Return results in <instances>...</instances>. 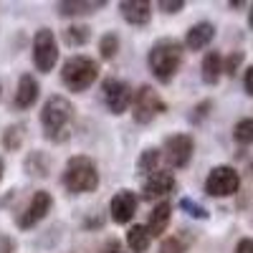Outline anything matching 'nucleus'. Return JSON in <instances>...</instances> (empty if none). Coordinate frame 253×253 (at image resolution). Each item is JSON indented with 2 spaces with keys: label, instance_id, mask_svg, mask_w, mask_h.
<instances>
[{
  "label": "nucleus",
  "instance_id": "nucleus-35",
  "mask_svg": "<svg viewBox=\"0 0 253 253\" xmlns=\"http://www.w3.org/2000/svg\"><path fill=\"white\" fill-rule=\"evenodd\" d=\"M3 172H5V162H3V157H0V180H3Z\"/></svg>",
  "mask_w": 253,
  "mask_h": 253
},
{
  "label": "nucleus",
  "instance_id": "nucleus-22",
  "mask_svg": "<svg viewBox=\"0 0 253 253\" xmlns=\"http://www.w3.org/2000/svg\"><path fill=\"white\" fill-rule=\"evenodd\" d=\"M23 137H26V126L23 124H10L0 139H3V147L8 152H18L20 144H23Z\"/></svg>",
  "mask_w": 253,
  "mask_h": 253
},
{
  "label": "nucleus",
  "instance_id": "nucleus-23",
  "mask_svg": "<svg viewBox=\"0 0 253 253\" xmlns=\"http://www.w3.org/2000/svg\"><path fill=\"white\" fill-rule=\"evenodd\" d=\"M89 38H91V28H89V26L74 23V26H69L66 31H63V41H66L69 46H74V48H79V46H84V43H89Z\"/></svg>",
  "mask_w": 253,
  "mask_h": 253
},
{
  "label": "nucleus",
  "instance_id": "nucleus-1",
  "mask_svg": "<svg viewBox=\"0 0 253 253\" xmlns=\"http://www.w3.org/2000/svg\"><path fill=\"white\" fill-rule=\"evenodd\" d=\"M182 56H185V46L177 38H160L147 53V63H150V71L157 81L170 84L182 66Z\"/></svg>",
  "mask_w": 253,
  "mask_h": 253
},
{
  "label": "nucleus",
  "instance_id": "nucleus-6",
  "mask_svg": "<svg viewBox=\"0 0 253 253\" xmlns=\"http://www.w3.org/2000/svg\"><path fill=\"white\" fill-rule=\"evenodd\" d=\"M241 190V172L230 165H218L205 177V193L210 198H230Z\"/></svg>",
  "mask_w": 253,
  "mask_h": 253
},
{
  "label": "nucleus",
  "instance_id": "nucleus-24",
  "mask_svg": "<svg viewBox=\"0 0 253 253\" xmlns=\"http://www.w3.org/2000/svg\"><path fill=\"white\" fill-rule=\"evenodd\" d=\"M187 248H190V236H185V230H180V233H172L162 241L160 253H185Z\"/></svg>",
  "mask_w": 253,
  "mask_h": 253
},
{
  "label": "nucleus",
  "instance_id": "nucleus-26",
  "mask_svg": "<svg viewBox=\"0 0 253 253\" xmlns=\"http://www.w3.org/2000/svg\"><path fill=\"white\" fill-rule=\"evenodd\" d=\"M117 51H119V36L117 33H104L101 36V41H99V53H101V58H114L117 56Z\"/></svg>",
  "mask_w": 253,
  "mask_h": 253
},
{
  "label": "nucleus",
  "instance_id": "nucleus-34",
  "mask_svg": "<svg viewBox=\"0 0 253 253\" xmlns=\"http://www.w3.org/2000/svg\"><path fill=\"white\" fill-rule=\"evenodd\" d=\"M248 26L253 28V5H251V10H248Z\"/></svg>",
  "mask_w": 253,
  "mask_h": 253
},
{
  "label": "nucleus",
  "instance_id": "nucleus-17",
  "mask_svg": "<svg viewBox=\"0 0 253 253\" xmlns=\"http://www.w3.org/2000/svg\"><path fill=\"white\" fill-rule=\"evenodd\" d=\"M200 76L208 86H215L223 76V56L218 51H208L203 63H200Z\"/></svg>",
  "mask_w": 253,
  "mask_h": 253
},
{
  "label": "nucleus",
  "instance_id": "nucleus-15",
  "mask_svg": "<svg viewBox=\"0 0 253 253\" xmlns=\"http://www.w3.org/2000/svg\"><path fill=\"white\" fill-rule=\"evenodd\" d=\"M119 13L129 26H147L152 20V5L147 0H126V3H119Z\"/></svg>",
  "mask_w": 253,
  "mask_h": 253
},
{
  "label": "nucleus",
  "instance_id": "nucleus-29",
  "mask_svg": "<svg viewBox=\"0 0 253 253\" xmlns=\"http://www.w3.org/2000/svg\"><path fill=\"white\" fill-rule=\"evenodd\" d=\"M213 109V101H200L198 107L193 109V114H190V122L193 124H198V122H203V117H208V112Z\"/></svg>",
  "mask_w": 253,
  "mask_h": 253
},
{
  "label": "nucleus",
  "instance_id": "nucleus-19",
  "mask_svg": "<svg viewBox=\"0 0 253 253\" xmlns=\"http://www.w3.org/2000/svg\"><path fill=\"white\" fill-rule=\"evenodd\" d=\"M160 162H162V152L155 150V147H147V150L139 155V160H137V172H139L142 177L152 175V172L160 170Z\"/></svg>",
  "mask_w": 253,
  "mask_h": 253
},
{
  "label": "nucleus",
  "instance_id": "nucleus-9",
  "mask_svg": "<svg viewBox=\"0 0 253 253\" xmlns=\"http://www.w3.org/2000/svg\"><path fill=\"white\" fill-rule=\"evenodd\" d=\"M101 94H104V104L112 114H124L132 104V89L126 81L119 79H107L101 84Z\"/></svg>",
  "mask_w": 253,
  "mask_h": 253
},
{
  "label": "nucleus",
  "instance_id": "nucleus-5",
  "mask_svg": "<svg viewBox=\"0 0 253 253\" xmlns=\"http://www.w3.org/2000/svg\"><path fill=\"white\" fill-rule=\"evenodd\" d=\"M165 112H167V104L157 94L155 86H147L144 84V86H139L132 94V117H134L137 124H150Z\"/></svg>",
  "mask_w": 253,
  "mask_h": 253
},
{
  "label": "nucleus",
  "instance_id": "nucleus-14",
  "mask_svg": "<svg viewBox=\"0 0 253 253\" xmlns=\"http://www.w3.org/2000/svg\"><path fill=\"white\" fill-rule=\"evenodd\" d=\"M38 91H41V86H38L36 76L33 74H23L18 79V91H15V99H13L15 109H20V112L31 109L33 104L38 101Z\"/></svg>",
  "mask_w": 253,
  "mask_h": 253
},
{
  "label": "nucleus",
  "instance_id": "nucleus-10",
  "mask_svg": "<svg viewBox=\"0 0 253 253\" xmlns=\"http://www.w3.org/2000/svg\"><path fill=\"white\" fill-rule=\"evenodd\" d=\"M175 187H177V180L172 172H167V170H157L152 175H147L144 182H142V198L144 200H165L170 193H175Z\"/></svg>",
  "mask_w": 253,
  "mask_h": 253
},
{
  "label": "nucleus",
  "instance_id": "nucleus-21",
  "mask_svg": "<svg viewBox=\"0 0 253 253\" xmlns=\"http://www.w3.org/2000/svg\"><path fill=\"white\" fill-rule=\"evenodd\" d=\"M26 170H28L31 177H46L48 170H51V160L43 152H31L26 157Z\"/></svg>",
  "mask_w": 253,
  "mask_h": 253
},
{
  "label": "nucleus",
  "instance_id": "nucleus-33",
  "mask_svg": "<svg viewBox=\"0 0 253 253\" xmlns=\"http://www.w3.org/2000/svg\"><path fill=\"white\" fill-rule=\"evenodd\" d=\"M233 253H253V238H241Z\"/></svg>",
  "mask_w": 253,
  "mask_h": 253
},
{
  "label": "nucleus",
  "instance_id": "nucleus-28",
  "mask_svg": "<svg viewBox=\"0 0 253 253\" xmlns=\"http://www.w3.org/2000/svg\"><path fill=\"white\" fill-rule=\"evenodd\" d=\"M243 51H233V53H230L225 61H223V74H228V76H233L238 69H241V63H243Z\"/></svg>",
  "mask_w": 253,
  "mask_h": 253
},
{
  "label": "nucleus",
  "instance_id": "nucleus-27",
  "mask_svg": "<svg viewBox=\"0 0 253 253\" xmlns=\"http://www.w3.org/2000/svg\"><path fill=\"white\" fill-rule=\"evenodd\" d=\"M180 208L185 210L187 215H193V218H200V220L208 218V210H205L203 205H198L195 200H190V198H182V200H180Z\"/></svg>",
  "mask_w": 253,
  "mask_h": 253
},
{
  "label": "nucleus",
  "instance_id": "nucleus-13",
  "mask_svg": "<svg viewBox=\"0 0 253 253\" xmlns=\"http://www.w3.org/2000/svg\"><path fill=\"white\" fill-rule=\"evenodd\" d=\"M213 38H215V26L208 23V20H200V23L190 26V31L185 33V43L182 46L187 51H203L205 46L213 43Z\"/></svg>",
  "mask_w": 253,
  "mask_h": 253
},
{
  "label": "nucleus",
  "instance_id": "nucleus-12",
  "mask_svg": "<svg viewBox=\"0 0 253 253\" xmlns=\"http://www.w3.org/2000/svg\"><path fill=\"white\" fill-rule=\"evenodd\" d=\"M137 205H139V198L132 193V190H119V193L112 198V205H109L112 220L119 223V225L129 223L137 213Z\"/></svg>",
  "mask_w": 253,
  "mask_h": 253
},
{
  "label": "nucleus",
  "instance_id": "nucleus-18",
  "mask_svg": "<svg viewBox=\"0 0 253 253\" xmlns=\"http://www.w3.org/2000/svg\"><path fill=\"white\" fill-rule=\"evenodd\" d=\"M104 5H107V0H91V3L66 0V3H58V13L61 15H86V13H94V10H99Z\"/></svg>",
  "mask_w": 253,
  "mask_h": 253
},
{
  "label": "nucleus",
  "instance_id": "nucleus-2",
  "mask_svg": "<svg viewBox=\"0 0 253 253\" xmlns=\"http://www.w3.org/2000/svg\"><path fill=\"white\" fill-rule=\"evenodd\" d=\"M71 122H74V104L66 96H51L43 104V112H41V126H43V134L61 144L69 139V129H71Z\"/></svg>",
  "mask_w": 253,
  "mask_h": 253
},
{
  "label": "nucleus",
  "instance_id": "nucleus-20",
  "mask_svg": "<svg viewBox=\"0 0 253 253\" xmlns=\"http://www.w3.org/2000/svg\"><path fill=\"white\" fill-rule=\"evenodd\" d=\"M150 243H152V238H150L144 225H132L129 228V233H126V246H129L132 253H144L147 248H150Z\"/></svg>",
  "mask_w": 253,
  "mask_h": 253
},
{
  "label": "nucleus",
  "instance_id": "nucleus-31",
  "mask_svg": "<svg viewBox=\"0 0 253 253\" xmlns=\"http://www.w3.org/2000/svg\"><path fill=\"white\" fill-rule=\"evenodd\" d=\"M101 253H124V248H122V243L119 241H107V243H104L101 246Z\"/></svg>",
  "mask_w": 253,
  "mask_h": 253
},
{
  "label": "nucleus",
  "instance_id": "nucleus-7",
  "mask_svg": "<svg viewBox=\"0 0 253 253\" xmlns=\"http://www.w3.org/2000/svg\"><path fill=\"white\" fill-rule=\"evenodd\" d=\"M195 152V139L180 132V134H170L162 144V160L172 167V170H182V167L190 165Z\"/></svg>",
  "mask_w": 253,
  "mask_h": 253
},
{
  "label": "nucleus",
  "instance_id": "nucleus-8",
  "mask_svg": "<svg viewBox=\"0 0 253 253\" xmlns=\"http://www.w3.org/2000/svg\"><path fill=\"white\" fill-rule=\"evenodd\" d=\"M58 61V46H56V36L51 28H41L33 36V63L41 74L53 71Z\"/></svg>",
  "mask_w": 253,
  "mask_h": 253
},
{
  "label": "nucleus",
  "instance_id": "nucleus-32",
  "mask_svg": "<svg viewBox=\"0 0 253 253\" xmlns=\"http://www.w3.org/2000/svg\"><path fill=\"white\" fill-rule=\"evenodd\" d=\"M243 89H246V94L253 96V66H248L243 74Z\"/></svg>",
  "mask_w": 253,
  "mask_h": 253
},
{
  "label": "nucleus",
  "instance_id": "nucleus-3",
  "mask_svg": "<svg viewBox=\"0 0 253 253\" xmlns=\"http://www.w3.org/2000/svg\"><path fill=\"white\" fill-rule=\"evenodd\" d=\"M63 187L74 195H84V193H94L99 187V170L91 157H84V155H76L66 162V170H63V177H61Z\"/></svg>",
  "mask_w": 253,
  "mask_h": 253
},
{
  "label": "nucleus",
  "instance_id": "nucleus-30",
  "mask_svg": "<svg viewBox=\"0 0 253 253\" xmlns=\"http://www.w3.org/2000/svg\"><path fill=\"white\" fill-rule=\"evenodd\" d=\"M185 8V0H160V10L162 13H180Z\"/></svg>",
  "mask_w": 253,
  "mask_h": 253
},
{
  "label": "nucleus",
  "instance_id": "nucleus-25",
  "mask_svg": "<svg viewBox=\"0 0 253 253\" xmlns=\"http://www.w3.org/2000/svg\"><path fill=\"white\" fill-rule=\"evenodd\" d=\"M233 139L243 147H251L253 144V117H246V119H238L236 126H233Z\"/></svg>",
  "mask_w": 253,
  "mask_h": 253
},
{
  "label": "nucleus",
  "instance_id": "nucleus-16",
  "mask_svg": "<svg viewBox=\"0 0 253 253\" xmlns=\"http://www.w3.org/2000/svg\"><path fill=\"white\" fill-rule=\"evenodd\" d=\"M170 220H172V205L167 203V200L157 203L152 208V213H150V220H147V225H144L147 233H150V238L165 236V230H167V225H170Z\"/></svg>",
  "mask_w": 253,
  "mask_h": 253
},
{
  "label": "nucleus",
  "instance_id": "nucleus-11",
  "mask_svg": "<svg viewBox=\"0 0 253 253\" xmlns=\"http://www.w3.org/2000/svg\"><path fill=\"white\" fill-rule=\"evenodd\" d=\"M51 208H53L51 193H46V190H36L33 198H31V203H28V208L23 210V215L15 220L18 228H23V230L33 228L36 223H41V220H43V218L51 213Z\"/></svg>",
  "mask_w": 253,
  "mask_h": 253
},
{
  "label": "nucleus",
  "instance_id": "nucleus-4",
  "mask_svg": "<svg viewBox=\"0 0 253 253\" xmlns=\"http://www.w3.org/2000/svg\"><path fill=\"white\" fill-rule=\"evenodd\" d=\"M99 76V63L89 56H71L61 69V81L69 91H84L89 89Z\"/></svg>",
  "mask_w": 253,
  "mask_h": 253
}]
</instances>
